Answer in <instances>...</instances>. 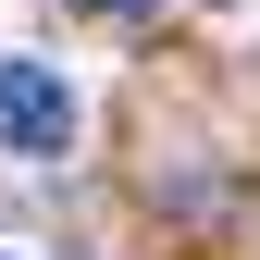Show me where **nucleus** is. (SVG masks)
<instances>
[{"label": "nucleus", "mask_w": 260, "mask_h": 260, "mask_svg": "<svg viewBox=\"0 0 260 260\" xmlns=\"http://www.w3.org/2000/svg\"><path fill=\"white\" fill-rule=\"evenodd\" d=\"M0 149H25V161L75 149V87H62L50 62H0Z\"/></svg>", "instance_id": "obj_1"}, {"label": "nucleus", "mask_w": 260, "mask_h": 260, "mask_svg": "<svg viewBox=\"0 0 260 260\" xmlns=\"http://www.w3.org/2000/svg\"><path fill=\"white\" fill-rule=\"evenodd\" d=\"M75 13H137V0H75Z\"/></svg>", "instance_id": "obj_2"}]
</instances>
